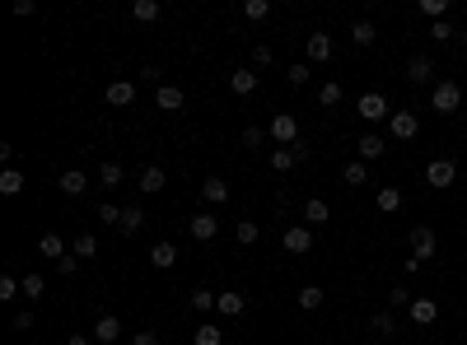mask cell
<instances>
[{
  "label": "cell",
  "mask_w": 467,
  "mask_h": 345,
  "mask_svg": "<svg viewBox=\"0 0 467 345\" xmlns=\"http://www.w3.org/2000/svg\"><path fill=\"white\" fill-rule=\"evenodd\" d=\"M458 103H463V89H458L454 79H439L430 89V108L434 112H458Z\"/></svg>",
  "instance_id": "6da1fadb"
},
{
  "label": "cell",
  "mask_w": 467,
  "mask_h": 345,
  "mask_svg": "<svg viewBox=\"0 0 467 345\" xmlns=\"http://www.w3.org/2000/svg\"><path fill=\"white\" fill-rule=\"evenodd\" d=\"M434 252H439V234H434L430 224H416L412 229V256L416 261H430Z\"/></svg>",
  "instance_id": "7a4b0ae2"
},
{
  "label": "cell",
  "mask_w": 467,
  "mask_h": 345,
  "mask_svg": "<svg viewBox=\"0 0 467 345\" xmlns=\"http://www.w3.org/2000/svg\"><path fill=\"white\" fill-rule=\"evenodd\" d=\"M280 243H285V252L304 256V252L313 247V229H309V224H285V234H280Z\"/></svg>",
  "instance_id": "3957f363"
},
{
  "label": "cell",
  "mask_w": 467,
  "mask_h": 345,
  "mask_svg": "<svg viewBox=\"0 0 467 345\" xmlns=\"http://www.w3.org/2000/svg\"><path fill=\"white\" fill-rule=\"evenodd\" d=\"M454 178H458L454 159H430V164H425V182H430V187H454Z\"/></svg>",
  "instance_id": "277c9868"
},
{
  "label": "cell",
  "mask_w": 467,
  "mask_h": 345,
  "mask_svg": "<svg viewBox=\"0 0 467 345\" xmlns=\"http://www.w3.org/2000/svg\"><path fill=\"white\" fill-rule=\"evenodd\" d=\"M187 234L197 238V243H211V238L220 234V220H215L211 210H197V215H192V220H187Z\"/></svg>",
  "instance_id": "5b68a950"
},
{
  "label": "cell",
  "mask_w": 467,
  "mask_h": 345,
  "mask_svg": "<svg viewBox=\"0 0 467 345\" xmlns=\"http://www.w3.org/2000/svg\"><path fill=\"white\" fill-rule=\"evenodd\" d=\"M271 135H276L280 145H295V140H300V122H295V112H276V117H271Z\"/></svg>",
  "instance_id": "8992f818"
},
{
  "label": "cell",
  "mask_w": 467,
  "mask_h": 345,
  "mask_svg": "<svg viewBox=\"0 0 467 345\" xmlns=\"http://www.w3.org/2000/svg\"><path fill=\"white\" fill-rule=\"evenodd\" d=\"M304 154H309V149H304L300 140H295V145H280V149H271V168H276V173H290Z\"/></svg>",
  "instance_id": "52a82bcc"
},
{
  "label": "cell",
  "mask_w": 467,
  "mask_h": 345,
  "mask_svg": "<svg viewBox=\"0 0 467 345\" xmlns=\"http://www.w3.org/2000/svg\"><path fill=\"white\" fill-rule=\"evenodd\" d=\"M360 117H365V122H383V117H392L388 98H383V94H360Z\"/></svg>",
  "instance_id": "ba28073f"
},
{
  "label": "cell",
  "mask_w": 467,
  "mask_h": 345,
  "mask_svg": "<svg viewBox=\"0 0 467 345\" xmlns=\"http://www.w3.org/2000/svg\"><path fill=\"white\" fill-rule=\"evenodd\" d=\"M388 131L397 135V140H416L421 122H416V112H392V117H388Z\"/></svg>",
  "instance_id": "9c48e42d"
},
{
  "label": "cell",
  "mask_w": 467,
  "mask_h": 345,
  "mask_svg": "<svg viewBox=\"0 0 467 345\" xmlns=\"http://www.w3.org/2000/svg\"><path fill=\"white\" fill-rule=\"evenodd\" d=\"M117 336H122V317H117V312H103L99 322H94V341H117Z\"/></svg>",
  "instance_id": "30bf717a"
},
{
  "label": "cell",
  "mask_w": 467,
  "mask_h": 345,
  "mask_svg": "<svg viewBox=\"0 0 467 345\" xmlns=\"http://www.w3.org/2000/svg\"><path fill=\"white\" fill-rule=\"evenodd\" d=\"M304 52H309V61H318V66H323V61H332L336 47H332V38H327V33H313L309 43H304Z\"/></svg>",
  "instance_id": "8fae6325"
},
{
  "label": "cell",
  "mask_w": 467,
  "mask_h": 345,
  "mask_svg": "<svg viewBox=\"0 0 467 345\" xmlns=\"http://www.w3.org/2000/svg\"><path fill=\"white\" fill-rule=\"evenodd\" d=\"M103 98H108L112 108H126V103L136 98V84H131V79H112V84H108V94H103Z\"/></svg>",
  "instance_id": "7c38bea8"
},
{
  "label": "cell",
  "mask_w": 467,
  "mask_h": 345,
  "mask_svg": "<svg viewBox=\"0 0 467 345\" xmlns=\"http://www.w3.org/2000/svg\"><path fill=\"white\" fill-rule=\"evenodd\" d=\"M150 266H155V271L178 266V247H173V243H155V247H150Z\"/></svg>",
  "instance_id": "4fadbf2b"
},
{
  "label": "cell",
  "mask_w": 467,
  "mask_h": 345,
  "mask_svg": "<svg viewBox=\"0 0 467 345\" xmlns=\"http://www.w3.org/2000/svg\"><path fill=\"white\" fill-rule=\"evenodd\" d=\"M430 75H434L430 56H412V61H407V79H412V84H430Z\"/></svg>",
  "instance_id": "5bb4252c"
},
{
  "label": "cell",
  "mask_w": 467,
  "mask_h": 345,
  "mask_svg": "<svg viewBox=\"0 0 467 345\" xmlns=\"http://www.w3.org/2000/svg\"><path fill=\"white\" fill-rule=\"evenodd\" d=\"M201 196H206V205H224V200H229V182H224V178H206V182H201Z\"/></svg>",
  "instance_id": "9a60e30c"
},
{
  "label": "cell",
  "mask_w": 467,
  "mask_h": 345,
  "mask_svg": "<svg viewBox=\"0 0 467 345\" xmlns=\"http://www.w3.org/2000/svg\"><path fill=\"white\" fill-rule=\"evenodd\" d=\"M38 252H43L52 266H56V261H66V243H61V234H43V238H38Z\"/></svg>",
  "instance_id": "2e32d148"
},
{
  "label": "cell",
  "mask_w": 467,
  "mask_h": 345,
  "mask_svg": "<svg viewBox=\"0 0 467 345\" xmlns=\"http://www.w3.org/2000/svg\"><path fill=\"white\" fill-rule=\"evenodd\" d=\"M243 308H248V299L238 290H224L220 303H215V312H224V317H243Z\"/></svg>",
  "instance_id": "e0dca14e"
},
{
  "label": "cell",
  "mask_w": 467,
  "mask_h": 345,
  "mask_svg": "<svg viewBox=\"0 0 467 345\" xmlns=\"http://www.w3.org/2000/svg\"><path fill=\"white\" fill-rule=\"evenodd\" d=\"M155 103H159L164 112H182V103H187V98H182V89H178V84H159Z\"/></svg>",
  "instance_id": "ac0fdd59"
},
{
  "label": "cell",
  "mask_w": 467,
  "mask_h": 345,
  "mask_svg": "<svg viewBox=\"0 0 467 345\" xmlns=\"http://www.w3.org/2000/svg\"><path fill=\"white\" fill-rule=\"evenodd\" d=\"M407 312H412V322L430 327L434 317H439V303H434V299H412V308H407Z\"/></svg>",
  "instance_id": "d6986e66"
},
{
  "label": "cell",
  "mask_w": 467,
  "mask_h": 345,
  "mask_svg": "<svg viewBox=\"0 0 467 345\" xmlns=\"http://www.w3.org/2000/svg\"><path fill=\"white\" fill-rule=\"evenodd\" d=\"M159 14H164V5H159V0H136V5H131V19H136V23H155Z\"/></svg>",
  "instance_id": "ffe728a7"
},
{
  "label": "cell",
  "mask_w": 467,
  "mask_h": 345,
  "mask_svg": "<svg viewBox=\"0 0 467 345\" xmlns=\"http://www.w3.org/2000/svg\"><path fill=\"white\" fill-rule=\"evenodd\" d=\"M229 89L238 94V98H248V94H257V75H253V70H234V75H229Z\"/></svg>",
  "instance_id": "44dd1931"
},
{
  "label": "cell",
  "mask_w": 467,
  "mask_h": 345,
  "mask_svg": "<svg viewBox=\"0 0 467 345\" xmlns=\"http://www.w3.org/2000/svg\"><path fill=\"white\" fill-rule=\"evenodd\" d=\"M145 224H150V220H145V210H136V205H131V210H122V224H117V229L131 238V234H141Z\"/></svg>",
  "instance_id": "7402d4cb"
},
{
  "label": "cell",
  "mask_w": 467,
  "mask_h": 345,
  "mask_svg": "<svg viewBox=\"0 0 467 345\" xmlns=\"http://www.w3.org/2000/svg\"><path fill=\"white\" fill-rule=\"evenodd\" d=\"M192 345H224V336H220L215 322H201L197 332H192Z\"/></svg>",
  "instance_id": "603a6c76"
},
{
  "label": "cell",
  "mask_w": 467,
  "mask_h": 345,
  "mask_svg": "<svg viewBox=\"0 0 467 345\" xmlns=\"http://www.w3.org/2000/svg\"><path fill=\"white\" fill-rule=\"evenodd\" d=\"M23 191V173L19 168H5V173H0V196H19Z\"/></svg>",
  "instance_id": "cb8c5ba5"
},
{
  "label": "cell",
  "mask_w": 467,
  "mask_h": 345,
  "mask_svg": "<svg viewBox=\"0 0 467 345\" xmlns=\"http://www.w3.org/2000/svg\"><path fill=\"white\" fill-rule=\"evenodd\" d=\"M141 191H145V196H155V191H164V168H155V164L145 168V173H141Z\"/></svg>",
  "instance_id": "d4e9b609"
},
{
  "label": "cell",
  "mask_w": 467,
  "mask_h": 345,
  "mask_svg": "<svg viewBox=\"0 0 467 345\" xmlns=\"http://www.w3.org/2000/svg\"><path fill=\"white\" fill-rule=\"evenodd\" d=\"M187 303H192L197 312H215V303H220V294H215V290H192V294H187Z\"/></svg>",
  "instance_id": "484cf974"
},
{
  "label": "cell",
  "mask_w": 467,
  "mask_h": 345,
  "mask_svg": "<svg viewBox=\"0 0 467 345\" xmlns=\"http://www.w3.org/2000/svg\"><path fill=\"white\" fill-rule=\"evenodd\" d=\"M378 210H383V215H392V210H402V191L397 187H378Z\"/></svg>",
  "instance_id": "4316f807"
},
{
  "label": "cell",
  "mask_w": 467,
  "mask_h": 345,
  "mask_svg": "<svg viewBox=\"0 0 467 345\" xmlns=\"http://www.w3.org/2000/svg\"><path fill=\"white\" fill-rule=\"evenodd\" d=\"M374 23H369V19H360V23H351V43H356V47H374Z\"/></svg>",
  "instance_id": "83f0119b"
},
{
  "label": "cell",
  "mask_w": 467,
  "mask_h": 345,
  "mask_svg": "<svg viewBox=\"0 0 467 345\" xmlns=\"http://www.w3.org/2000/svg\"><path fill=\"white\" fill-rule=\"evenodd\" d=\"M84 187H89V178H84V173H75V168H70V173H61V191H66V196H79Z\"/></svg>",
  "instance_id": "f1b7e54d"
},
{
  "label": "cell",
  "mask_w": 467,
  "mask_h": 345,
  "mask_svg": "<svg viewBox=\"0 0 467 345\" xmlns=\"http://www.w3.org/2000/svg\"><path fill=\"white\" fill-rule=\"evenodd\" d=\"M304 224H309V229H313V224H327V200L313 196L309 205H304Z\"/></svg>",
  "instance_id": "f546056e"
},
{
  "label": "cell",
  "mask_w": 467,
  "mask_h": 345,
  "mask_svg": "<svg viewBox=\"0 0 467 345\" xmlns=\"http://www.w3.org/2000/svg\"><path fill=\"white\" fill-rule=\"evenodd\" d=\"M19 285H23V299H43V290H47V280L38 276V271H28V276H23Z\"/></svg>",
  "instance_id": "4dcf8cb0"
},
{
  "label": "cell",
  "mask_w": 467,
  "mask_h": 345,
  "mask_svg": "<svg viewBox=\"0 0 467 345\" xmlns=\"http://www.w3.org/2000/svg\"><path fill=\"white\" fill-rule=\"evenodd\" d=\"M323 299H327V294L323 290H318V285H304V290H300V308H323Z\"/></svg>",
  "instance_id": "1f68e13d"
},
{
  "label": "cell",
  "mask_w": 467,
  "mask_h": 345,
  "mask_svg": "<svg viewBox=\"0 0 467 345\" xmlns=\"http://www.w3.org/2000/svg\"><path fill=\"white\" fill-rule=\"evenodd\" d=\"M271 14V5L267 0H243V19H253V23H262Z\"/></svg>",
  "instance_id": "d6a6232c"
},
{
  "label": "cell",
  "mask_w": 467,
  "mask_h": 345,
  "mask_svg": "<svg viewBox=\"0 0 467 345\" xmlns=\"http://www.w3.org/2000/svg\"><path fill=\"white\" fill-rule=\"evenodd\" d=\"M383 149H388V145H383L378 135H365V140H360V159H365V164H369V159H378Z\"/></svg>",
  "instance_id": "836d02e7"
},
{
  "label": "cell",
  "mask_w": 467,
  "mask_h": 345,
  "mask_svg": "<svg viewBox=\"0 0 467 345\" xmlns=\"http://www.w3.org/2000/svg\"><path fill=\"white\" fill-rule=\"evenodd\" d=\"M341 178L351 182V187H365V178H369V173H365V159H356V164H346V173H341Z\"/></svg>",
  "instance_id": "e575fe53"
},
{
  "label": "cell",
  "mask_w": 467,
  "mask_h": 345,
  "mask_svg": "<svg viewBox=\"0 0 467 345\" xmlns=\"http://www.w3.org/2000/svg\"><path fill=\"white\" fill-rule=\"evenodd\" d=\"M421 14H425V19H434V23H439V19L449 14V0H421Z\"/></svg>",
  "instance_id": "d590c367"
},
{
  "label": "cell",
  "mask_w": 467,
  "mask_h": 345,
  "mask_svg": "<svg viewBox=\"0 0 467 345\" xmlns=\"http://www.w3.org/2000/svg\"><path fill=\"white\" fill-rule=\"evenodd\" d=\"M369 327H374L378 336H392V332H397V322H392V312H374V317H369Z\"/></svg>",
  "instance_id": "8d00e7d4"
},
{
  "label": "cell",
  "mask_w": 467,
  "mask_h": 345,
  "mask_svg": "<svg viewBox=\"0 0 467 345\" xmlns=\"http://www.w3.org/2000/svg\"><path fill=\"white\" fill-rule=\"evenodd\" d=\"M234 238H238V243L248 247V243H257V238H262V229H257L253 220H243V224H238V229H234Z\"/></svg>",
  "instance_id": "74e56055"
},
{
  "label": "cell",
  "mask_w": 467,
  "mask_h": 345,
  "mask_svg": "<svg viewBox=\"0 0 467 345\" xmlns=\"http://www.w3.org/2000/svg\"><path fill=\"white\" fill-rule=\"evenodd\" d=\"M318 103H323V108H336V103H341V84H332V79H327L323 89H318Z\"/></svg>",
  "instance_id": "f35d334b"
},
{
  "label": "cell",
  "mask_w": 467,
  "mask_h": 345,
  "mask_svg": "<svg viewBox=\"0 0 467 345\" xmlns=\"http://www.w3.org/2000/svg\"><path fill=\"white\" fill-rule=\"evenodd\" d=\"M99 178H103V187H117V182H122V164H112V159H108V164L99 168Z\"/></svg>",
  "instance_id": "ab89813d"
},
{
  "label": "cell",
  "mask_w": 467,
  "mask_h": 345,
  "mask_svg": "<svg viewBox=\"0 0 467 345\" xmlns=\"http://www.w3.org/2000/svg\"><path fill=\"white\" fill-rule=\"evenodd\" d=\"M94 252H99L94 234H79V238H75V256H94Z\"/></svg>",
  "instance_id": "60d3db41"
},
{
  "label": "cell",
  "mask_w": 467,
  "mask_h": 345,
  "mask_svg": "<svg viewBox=\"0 0 467 345\" xmlns=\"http://www.w3.org/2000/svg\"><path fill=\"white\" fill-rule=\"evenodd\" d=\"M430 38H439V43H454V28H449V19H439V23H430Z\"/></svg>",
  "instance_id": "b9f144b4"
},
{
  "label": "cell",
  "mask_w": 467,
  "mask_h": 345,
  "mask_svg": "<svg viewBox=\"0 0 467 345\" xmlns=\"http://www.w3.org/2000/svg\"><path fill=\"white\" fill-rule=\"evenodd\" d=\"M99 220H103V224H122V210H117L112 200H103V205H99Z\"/></svg>",
  "instance_id": "7bdbcfd3"
},
{
  "label": "cell",
  "mask_w": 467,
  "mask_h": 345,
  "mask_svg": "<svg viewBox=\"0 0 467 345\" xmlns=\"http://www.w3.org/2000/svg\"><path fill=\"white\" fill-rule=\"evenodd\" d=\"M388 303H392V308H412V294L402 290V285H392V294H388Z\"/></svg>",
  "instance_id": "ee69618b"
},
{
  "label": "cell",
  "mask_w": 467,
  "mask_h": 345,
  "mask_svg": "<svg viewBox=\"0 0 467 345\" xmlns=\"http://www.w3.org/2000/svg\"><path fill=\"white\" fill-rule=\"evenodd\" d=\"M262 140H267V131H262V126H248V131H243V145H248V149L262 145Z\"/></svg>",
  "instance_id": "f6af8a7d"
},
{
  "label": "cell",
  "mask_w": 467,
  "mask_h": 345,
  "mask_svg": "<svg viewBox=\"0 0 467 345\" xmlns=\"http://www.w3.org/2000/svg\"><path fill=\"white\" fill-rule=\"evenodd\" d=\"M309 75H313L309 66H290V84H309Z\"/></svg>",
  "instance_id": "bcb514c9"
},
{
  "label": "cell",
  "mask_w": 467,
  "mask_h": 345,
  "mask_svg": "<svg viewBox=\"0 0 467 345\" xmlns=\"http://www.w3.org/2000/svg\"><path fill=\"white\" fill-rule=\"evenodd\" d=\"M14 332H33V312H19L14 317Z\"/></svg>",
  "instance_id": "7dc6e473"
},
{
  "label": "cell",
  "mask_w": 467,
  "mask_h": 345,
  "mask_svg": "<svg viewBox=\"0 0 467 345\" xmlns=\"http://www.w3.org/2000/svg\"><path fill=\"white\" fill-rule=\"evenodd\" d=\"M33 10H38L33 0H14V14H19V19H28V14H33Z\"/></svg>",
  "instance_id": "c3c4849f"
},
{
  "label": "cell",
  "mask_w": 467,
  "mask_h": 345,
  "mask_svg": "<svg viewBox=\"0 0 467 345\" xmlns=\"http://www.w3.org/2000/svg\"><path fill=\"white\" fill-rule=\"evenodd\" d=\"M253 61L257 66H271V47H253Z\"/></svg>",
  "instance_id": "681fc988"
},
{
  "label": "cell",
  "mask_w": 467,
  "mask_h": 345,
  "mask_svg": "<svg viewBox=\"0 0 467 345\" xmlns=\"http://www.w3.org/2000/svg\"><path fill=\"white\" fill-rule=\"evenodd\" d=\"M131 345H159V336L155 332H141V336H131Z\"/></svg>",
  "instance_id": "f907efd6"
},
{
  "label": "cell",
  "mask_w": 467,
  "mask_h": 345,
  "mask_svg": "<svg viewBox=\"0 0 467 345\" xmlns=\"http://www.w3.org/2000/svg\"><path fill=\"white\" fill-rule=\"evenodd\" d=\"M89 341H94V336H70L66 345H89Z\"/></svg>",
  "instance_id": "816d5d0a"
},
{
  "label": "cell",
  "mask_w": 467,
  "mask_h": 345,
  "mask_svg": "<svg viewBox=\"0 0 467 345\" xmlns=\"http://www.w3.org/2000/svg\"><path fill=\"white\" fill-rule=\"evenodd\" d=\"M454 43H458V47H463V52H467V33H458V38H454Z\"/></svg>",
  "instance_id": "f5cc1de1"
}]
</instances>
